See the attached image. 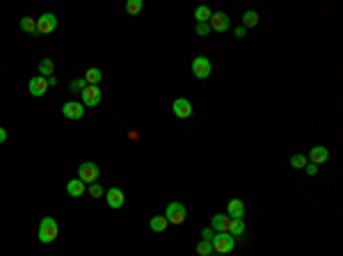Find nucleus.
<instances>
[{
    "label": "nucleus",
    "mask_w": 343,
    "mask_h": 256,
    "mask_svg": "<svg viewBox=\"0 0 343 256\" xmlns=\"http://www.w3.org/2000/svg\"><path fill=\"white\" fill-rule=\"evenodd\" d=\"M62 114L67 119H83L85 117V106L78 101H67L62 106Z\"/></svg>",
    "instance_id": "6e6552de"
},
{
    "label": "nucleus",
    "mask_w": 343,
    "mask_h": 256,
    "mask_svg": "<svg viewBox=\"0 0 343 256\" xmlns=\"http://www.w3.org/2000/svg\"><path fill=\"white\" fill-rule=\"evenodd\" d=\"M98 176H101V170H98L96 163H83V165H78V178H80L85 185H87V183H96Z\"/></svg>",
    "instance_id": "20e7f679"
},
{
    "label": "nucleus",
    "mask_w": 343,
    "mask_h": 256,
    "mask_svg": "<svg viewBox=\"0 0 343 256\" xmlns=\"http://www.w3.org/2000/svg\"><path fill=\"white\" fill-rule=\"evenodd\" d=\"M101 78H103V73H101V69H96V66H91V69L85 71V83H87V85H98Z\"/></svg>",
    "instance_id": "aec40b11"
},
{
    "label": "nucleus",
    "mask_w": 343,
    "mask_h": 256,
    "mask_svg": "<svg viewBox=\"0 0 343 256\" xmlns=\"http://www.w3.org/2000/svg\"><path fill=\"white\" fill-rule=\"evenodd\" d=\"M307 156H302V153H295V156H291V167L293 170H304L307 167Z\"/></svg>",
    "instance_id": "393cba45"
},
{
    "label": "nucleus",
    "mask_w": 343,
    "mask_h": 256,
    "mask_svg": "<svg viewBox=\"0 0 343 256\" xmlns=\"http://www.w3.org/2000/svg\"><path fill=\"white\" fill-rule=\"evenodd\" d=\"M2 142H7V130L0 126V144H2Z\"/></svg>",
    "instance_id": "2f4dec72"
},
{
    "label": "nucleus",
    "mask_w": 343,
    "mask_h": 256,
    "mask_svg": "<svg viewBox=\"0 0 343 256\" xmlns=\"http://www.w3.org/2000/svg\"><path fill=\"white\" fill-rule=\"evenodd\" d=\"M87 192H90L94 199H98V197H103V194H105V190H103V185H101V183H90Z\"/></svg>",
    "instance_id": "cd10ccee"
},
{
    "label": "nucleus",
    "mask_w": 343,
    "mask_h": 256,
    "mask_svg": "<svg viewBox=\"0 0 343 256\" xmlns=\"http://www.w3.org/2000/svg\"><path fill=\"white\" fill-rule=\"evenodd\" d=\"M304 171H307L309 176H314V174H318V165H314V163H307V167H304Z\"/></svg>",
    "instance_id": "7c9ffc66"
},
{
    "label": "nucleus",
    "mask_w": 343,
    "mask_h": 256,
    "mask_svg": "<svg viewBox=\"0 0 343 256\" xmlns=\"http://www.w3.org/2000/svg\"><path fill=\"white\" fill-rule=\"evenodd\" d=\"M85 190H87V185L80 178H71L69 183H67V194L69 197H80V194H85Z\"/></svg>",
    "instance_id": "dca6fc26"
},
{
    "label": "nucleus",
    "mask_w": 343,
    "mask_h": 256,
    "mask_svg": "<svg viewBox=\"0 0 343 256\" xmlns=\"http://www.w3.org/2000/svg\"><path fill=\"white\" fill-rule=\"evenodd\" d=\"M213 235H215V231H213V229H204L202 231V240H213Z\"/></svg>",
    "instance_id": "c756f323"
},
{
    "label": "nucleus",
    "mask_w": 343,
    "mask_h": 256,
    "mask_svg": "<svg viewBox=\"0 0 343 256\" xmlns=\"http://www.w3.org/2000/svg\"><path fill=\"white\" fill-rule=\"evenodd\" d=\"M245 220H231V224H229V231L227 234H231L233 238H240V235L245 234Z\"/></svg>",
    "instance_id": "4be33fe9"
},
{
    "label": "nucleus",
    "mask_w": 343,
    "mask_h": 256,
    "mask_svg": "<svg viewBox=\"0 0 343 256\" xmlns=\"http://www.w3.org/2000/svg\"><path fill=\"white\" fill-rule=\"evenodd\" d=\"M80 103H83L85 107H96L98 103H101V89H98V85H87L83 89V94H80Z\"/></svg>",
    "instance_id": "423d86ee"
},
{
    "label": "nucleus",
    "mask_w": 343,
    "mask_h": 256,
    "mask_svg": "<svg viewBox=\"0 0 343 256\" xmlns=\"http://www.w3.org/2000/svg\"><path fill=\"white\" fill-rule=\"evenodd\" d=\"M57 234H60L57 222L53 220V217H44L42 224H39V242L48 245V242H53L57 238Z\"/></svg>",
    "instance_id": "f257e3e1"
},
{
    "label": "nucleus",
    "mask_w": 343,
    "mask_h": 256,
    "mask_svg": "<svg viewBox=\"0 0 343 256\" xmlns=\"http://www.w3.org/2000/svg\"><path fill=\"white\" fill-rule=\"evenodd\" d=\"M167 217L165 215H154L151 217V222H149V227H151V231H156V234H160V231H165L167 229Z\"/></svg>",
    "instance_id": "a211bd4d"
},
{
    "label": "nucleus",
    "mask_w": 343,
    "mask_h": 256,
    "mask_svg": "<svg viewBox=\"0 0 343 256\" xmlns=\"http://www.w3.org/2000/svg\"><path fill=\"white\" fill-rule=\"evenodd\" d=\"M57 28V16L50 14V12H46V14H42L39 19H37V32L39 35H50V32H55Z\"/></svg>",
    "instance_id": "0eeeda50"
},
{
    "label": "nucleus",
    "mask_w": 343,
    "mask_h": 256,
    "mask_svg": "<svg viewBox=\"0 0 343 256\" xmlns=\"http://www.w3.org/2000/svg\"><path fill=\"white\" fill-rule=\"evenodd\" d=\"M195 32H197V35H199V37H206V35H208V32H210V25H208V23H197Z\"/></svg>",
    "instance_id": "c85d7f7f"
},
{
    "label": "nucleus",
    "mask_w": 343,
    "mask_h": 256,
    "mask_svg": "<svg viewBox=\"0 0 343 256\" xmlns=\"http://www.w3.org/2000/svg\"><path fill=\"white\" fill-rule=\"evenodd\" d=\"M85 87H87V83H85V78H73V80H71V83H69V89H71V92H73V94H83V89H85Z\"/></svg>",
    "instance_id": "a878e982"
},
{
    "label": "nucleus",
    "mask_w": 343,
    "mask_h": 256,
    "mask_svg": "<svg viewBox=\"0 0 343 256\" xmlns=\"http://www.w3.org/2000/svg\"><path fill=\"white\" fill-rule=\"evenodd\" d=\"M210 71H213V64H210L208 57L199 55V57H195V60H192V73H195V78L206 80L210 76Z\"/></svg>",
    "instance_id": "39448f33"
},
{
    "label": "nucleus",
    "mask_w": 343,
    "mask_h": 256,
    "mask_svg": "<svg viewBox=\"0 0 343 256\" xmlns=\"http://www.w3.org/2000/svg\"><path fill=\"white\" fill-rule=\"evenodd\" d=\"M46 83H48V89H50V87H57V78H55V76L46 78Z\"/></svg>",
    "instance_id": "473e14b6"
},
{
    "label": "nucleus",
    "mask_w": 343,
    "mask_h": 256,
    "mask_svg": "<svg viewBox=\"0 0 343 256\" xmlns=\"http://www.w3.org/2000/svg\"><path fill=\"white\" fill-rule=\"evenodd\" d=\"M165 217H167L169 224H183L185 217H188V211L183 206L181 201H169L167 211H165Z\"/></svg>",
    "instance_id": "7ed1b4c3"
},
{
    "label": "nucleus",
    "mask_w": 343,
    "mask_h": 256,
    "mask_svg": "<svg viewBox=\"0 0 343 256\" xmlns=\"http://www.w3.org/2000/svg\"><path fill=\"white\" fill-rule=\"evenodd\" d=\"M210 16H213V12H210V7H206V5H199V7L195 9V19L197 23H208Z\"/></svg>",
    "instance_id": "5701e85b"
},
{
    "label": "nucleus",
    "mask_w": 343,
    "mask_h": 256,
    "mask_svg": "<svg viewBox=\"0 0 343 256\" xmlns=\"http://www.w3.org/2000/svg\"><path fill=\"white\" fill-rule=\"evenodd\" d=\"M21 30L23 32H28V35L37 37L39 32H37V19H32V16H23L21 19Z\"/></svg>",
    "instance_id": "6ab92c4d"
},
{
    "label": "nucleus",
    "mask_w": 343,
    "mask_h": 256,
    "mask_svg": "<svg viewBox=\"0 0 343 256\" xmlns=\"http://www.w3.org/2000/svg\"><path fill=\"white\" fill-rule=\"evenodd\" d=\"M210 242H213L215 254H229V252H233V247H236V238H233L231 234H215Z\"/></svg>",
    "instance_id": "f03ea898"
},
{
    "label": "nucleus",
    "mask_w": 343,
    "mask_h": 256,
    "mask_svg": "<svg viewBox=\"0 0 343 256\" xmlns=\"http://www.w3.org/2000/svg\"><path fill=\"white\" fill-rule=\"evenodd\" d=\"M28 89H30V94H32V96H37V99H42L44 94L48 92V83H46V78H44V76H39V73H37L35 78L30 80Z\"/></svg>",
    "instance_id": "f8f14e48"
},
{
    "label": "nucleus",
    "mask_w": 343,
    "mask_h": 256,
    "mask_svg": "<svg viewBox=\"0 0 343 256\" xmlns=\"http://www.w3.org/2000/svg\"><path fill=\"white\" fill-rule=\"evenodd\" d=\"M172 110H174V114L179 117V119H188V117H192V103H190L188 99H176L174 103H172Z\"/></svg>",
    "instance_id": "9b49d317"
},
{
    "label": "nucleus",
    "mask_w": 343,
    "mask_h": 256,
    "mask_svg": "<svg viewBox=\"0 0 343 256\" xmlns=\"http://www.w3.org/2000/svg\"><path fill=\"white\" fill-rule=\"evenodd\" d=\"M39 76H44V78L55 76V62H53V60H48V57H44L42 62H39Z\"/></svg>",
    "instance_id": "f3484780"
},
{
    "label": "nucleus",
    "mask_w": 343,
    "mask_h": 256,
    "mask_svg": "<svg viewBox=\"0 0 343 256\" xmlns=\"http://www.w3.org/2000/svg\"><path fill=\"white\" fill-rule=\"evenodd\" d=\"M245 35H247V30L243 28V25H240V28H236V37H238V39H240V37H245Z\"/></svg>",
    "instance_id": "72a5a7b5"
},
{
    "label": "nucleus",
    "mask_w": 343,
    "mask_h": 256,
    "mask_svg": "<svg viewBox=\"0 0 343 256\" xmlns=\"http://www.w3.org/2000/svg\"><path fill=\"white\" fill-rule=\"evenodd\" d=\"M259 25V14L254 12V9H247L245 14H243V28H256Z\"/></svg>",
    "instance_id": "412c9836"
},
{
    "label": "nucleus",
    "mask_w": 343,
    "mask_h": 256,
    "mask_svg": "<svg viewBox=\"0 0 343 256\" xmlns=\"http://www.w3.org/2000/svg\"><path fill=\"white\" fill-rule=\"evenodd\" d=\"M307 160H309V163H314V165H325V163L329 160L327 147H311V151H309Z\"/></svg>",
    "instance_id": "ddd939ff"
},
{
    "label": "nucleus",
    "mask_w": 343,
    "mask_h": 256,
    "mask_svg": "<svg viewBox=\"0 0 343 256\" xmlns=\"http://www.w3.org/2000/svg\"><path fill=\"white\" fill-rule=\"evenodd\" d=\"M208 25H210V30H215V32H227V30H229V16L224 14V12H217V14L210 16Z\"/></svg>",
    "instance_id": "4468645a"
},
{
    "label": "nucleus",
    "mask_w": 343,
    "mask_h": 256,
    "mask_svg": "<svg viewBox=\"0 0 343 256\" xmlns=\"http://www.w3.org/2000/svg\"><path fill=\"white\" fill-rule=\"evenodd\" d=\"M142 7H144V2H142V0H128V2H126V12H128V14H140Z\"/></svg>",
    "instance_id": "bb28decb"
},
{
    "label": "nucleus",
    "mask_w": 343,
    "mask_h": 256,
    "mask_svg": "<svg viewBox=\"0 0 343 256\" xmlns=\"http://www.w3.org/2000/svg\"><path fill=\"white\" fill-rule=\"evenodd\" d=\"M105 201H108L110 208H121L124 206V192L119 188H110V190L105 192Z\"/></svg>",
    "instance_id": "2eb2a0df"
},
{
    "label": "nucleus",
    "mask_w": 343,
    "mask_h": 256,
    "mask_svg": "<svg viewBox=\"0 0 343 256\" xmlns=\"http://www.w3.org/2000/svg\"><path fill=\"white\" fill-rule=\"evenodd\" d=\"M229 224H231V217L227 213H215L210 217V229H213L215 234H227V231H229Z\"/></svg>",
    "instance_id": "9d476101"
},
{
    "label": "nucleus",
    "mask_w": 343,
    "mask_h": 256,
    "mask_svg": "<svg viewBox=\"0 0 343 256\" xmlns=\"http://www.w3.org/2000/svg\"><path fill=\"white\" fill-rule=\"evenodd\" d=\"M197 254H199V256H213V254H215L213 242H210V240H199V242H197Z\"/></svg>",
    "instance_id": "b1692460"
},
{
    "label": "nucleus",
    "mask_w": 343,
    "mask_h": 256,
    "mask_svg": "<svg viewBox=\"0 0 343 256\" xmlns=\"http://www.w3.org/2000/svg\"><path fill=\"white\" fill-rule=\"evenodd\" d=\"M227 215H229L231 220H245V201L229 199L227 201Z\"/></svg>",
    "instance_id": "1a4fd4ad"
}]
</instances>
